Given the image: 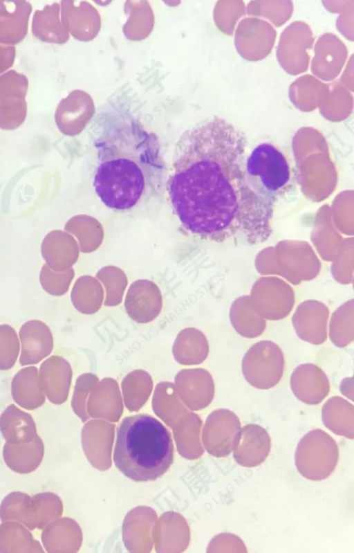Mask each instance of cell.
Returning <instances> with one entry per match:
<instances>
[{"label":"cell","mask_w":354,"mask_h":553,"mask_svg":"<svg viewBox=\"0 0 354 553\" xmlns=\"http://www.w3.org/2000/svg\"><path fill=\"white\" fill-rule=\"evenodd\" d=\"M339 458L335 440L324 430L308 431L299 440L295 453L298 472L312 481L328 478L335 470Z\"/></svg>","instance_id":"cell-5"},{"label":"cell","mask_w":354,"mask_h":553,"mask_svg":"<svg viewBox=\"0 0 354 553\" xmlns=\"http://www.w3.org/2000/svg\"><path fill=\"white\" fill-rule=\"evenodd\" d=\"M94 145L93 185L107 208L131 210L159 191L166 176L159 140L133 116H113Z\"/></svg>","instance_id":"cell-2"},{"label":"cell","mask_w":354,"mask_h":553,"mask_svg":"<svg viewBox=\"0 0 354 553\" xmlns=\"http://www.w3.org/2000/svg\"><path fill=\"white\" fill-rule=\"evenodd\" d=\"M271 449V438L259 424H249L241 427L234 440L232 451L236 462L247 468L261 464Z\"/></svg>","instance_id":"cell-8"},{"label":"cell","mask_w":354,"mask_h":553,"mask_svg":"<svg viewBox=\"0 0 354 553\" xmlns=\"http://www.w3.org/2000/svg\"><path fill=\"white\" fill-rule=\"evenodd\" d=\"M329 309L323 302L308 300L295 309L292 323L299 338L313 345L324 343L328 336Z\"/></svg>","instance_id":"cell-9"},{"label":"cell","mask_w":354,"mask_h":553,"mask_svg":"<svg viewBox=\"0 0 354 553\" xmlns=\"http://www.w3.org/2000/svg\"><path fill=\"white\" fill-rule=\"evenodd\" d=\"M290 384L294 395L308 405L319 404L330 391V383L326 373L313 363L298 365L291 374Z\"/></svg>","instance_id":"cell-11"},{"label":"cell","mask_w":354,"mask_h":553,"mask_svg":"<svg viewBox=\"0 0 354 553\" xmlns=\"http://www.w3.org/2000/svg\"><path fill=\"white\" fill-rule=\"evenodd\" d=\"M324 425L335 435L354 437V406L339 396L329 398L322 408Z\"/></svg>","instance_id":"cell-15"},{"label":"cell","mask_w":354,"mask_h":553,"mask_svg":"<svg viewBox=\"0 0 354 553\" xmlns=\"http://www.w3.org/2000/svg\"><path fill=\"white\" fill-rule=\"evenodd\" d=\"M250 297L258 311L270 320L283 319L295 305L294 293L286 287L271 289L257 287L252 290Z\"/></svg>","instance_id":"cell-13"},{"label":"cell","mask_w":354,"mask_h":553,"mask_svg":"<svg viewBox=\"0 0 354 553\" xmlns=\"http://www.w3.org/2000/svg\"><path fill=\"white\" fill-rule=\"evenodd\" d=\"M329 338L338 347H346L354 339V300L339 306L331 315L329 323Z\"/></svg>","instance_id":"cell-17"},{"label":"cell","mask_w":354,"mask_h":553,"mask_svg":"<svg viewBox=\"0 0 354 553\" xmlns=\"http://www.w3.org/2000/svg\"><path fill=\"white\" fill-rule=\"evenodd\" d=\"M32 35L38 39L48 43H60L64 39V32L59 19L57 3L45 6L41 10L35 11L32 20Z\"/></svg>","instance_id":"cell-16"},{"label":"cell","mask_w":354,"mask_h":553,"mask_svg":"<svg viewBox=\"0 0 354 553\" xmlns=\"http://www.w3.org/2000/svg\"><path fill=\"white\" fill-rule=\"evenodd\" d=\"M240 428L239 418L232 410L221 408L214 411L207 424L206 444L209 452L218 457L229 455Z\"/></svg>","instance_id":"cell-10"},{"label":"cell","mask_w":354,"mask_h":553,"mask_svg":"<svg viewBox=\"0 0 354 553\" xmlns=\"http://www.w3.org/2000/svg\"><path fill=\"white\" fill-rule=\"evenodd\" d=\"M27 77L11 69L0 75V129L11 131L25 121L28 105Z\"/></svg>","instance_id":"cell-7"},{"label":"cell","mask_w":354,"mask_h":553,"mask_svg":"<svg viewBox=\"0 0 354 553\" xmlns=\"http://www.w3.org/2000/svg\"><path fill=\"white\" fill-rule=\"evenodd\" d=\"M341 393L353 401V379L351 377H346L342 379L339 386Z\"/></svg>","instance_id":"cell-20"},{"label":"cell","mask_w":354,"mask_h":553,"mask_svg":"<svg viewBox=\"0 0 354 553\" xmlns=\"http://www.w3.org/2000/svg\"><path fill=\"white\" fill-rule=\"evenodd\" d=\"M290 180V165L274 145L262 143L246 158L244 182L248 243L257 244L269 238L276 203Z\"/></svg>","instance_id":"cell-3"},{"label":"cell","mask_w":354,"mask_h":553,"mask_svg":"<svg viewBox=\"0 0 354 553\" xmlns=\"http://www.w3.org/2000/svg\"><path fill=\"white\" fill-rule=\"evenodd\" d=\"M214 552H248L242 539L237 535L224 532L218 534L214 539Z\"/></svg>","instance_id":"cell-18"},{"label":"cell","mask_w":354,"mask_h":553,"mask_svg":"<svg viewBox=\"0 0 354 553\" xmlns=\"http://www.w3.org/2000/svg\"><path fill=\"white\" fill-rule=\"evenodd\" d=\"M285 361L281 349L268 340L259 341L245 352L241 363L243 375L252 386L268 390L283 377Z\"/></svg>","instance_id":"cell-6"},{"label":"cell","mask_w":354,"mask_h":553,"mask_svg":"<svg viewBox=\"0 0 354 553\" xmlns=\"http://www.w3.org/2000/svg\"><path fill=\"white\" fill-rule=\"evenodd\" d=\"M31 4L26 1H0V44L15 46L28 33Z\"/></svg>","instance_id":"cell-12"},{"label":"cell","mask_w":354,"mask_h":553,"mask_svg":"<svg viewBox=\"0 0 354 553\" xmlns=\"http://www.w3.org/2000/svg\"><path fill=\"white\" fill-rule=\"evenodd\" d=\"M229 316L235 331L245 338L259 336L266 327V319L258 311L251 297L248 296H241L232 302Z\"/></svg>","instance_id":"cell-14"},{"label":"cell","mask_w":354,"mask_h":553,"mask_svg":"<svg viewBox=\"0 0 354 553\" xmlns=\"http://www.w3.org/2000/svg\"><path fill=\"white\" fill-rule=\"evenodd\" d=\"M16 48L0 44V75L8 71L15 62Z\"/></svg>","instance_id":"cell-19"},{"label":"cell","mask_w":354,"mask_h":553,"mask_svg":"<svg viewBox=\"0 0 354 553\" xmlns=\"http://www.w3.org/2000/svg\"><path fill=\"white\" fill-rule=\"evenodd\" d=\"M246 138L214 116L186 130L177 141L165 185L183 228L223 242L245 232Z\"/></svg>","instance_id":"cell-1"},{"label":"cell","mask_w":354,"mask_h":553,"mask_svg":"<svg viewBox=\"0 0 354 553\" xmlns=\"http://www.w3.org/2000/svg\"><path fill=\"white\" fill-rule=\"evenodd\" d=\"M174 456L171 433L159 420L144 413L122 420L113 462L126 477L136 482L155 480L169 470Z\"/></svg>","instance_id":"cell-4"}]
</instances>
